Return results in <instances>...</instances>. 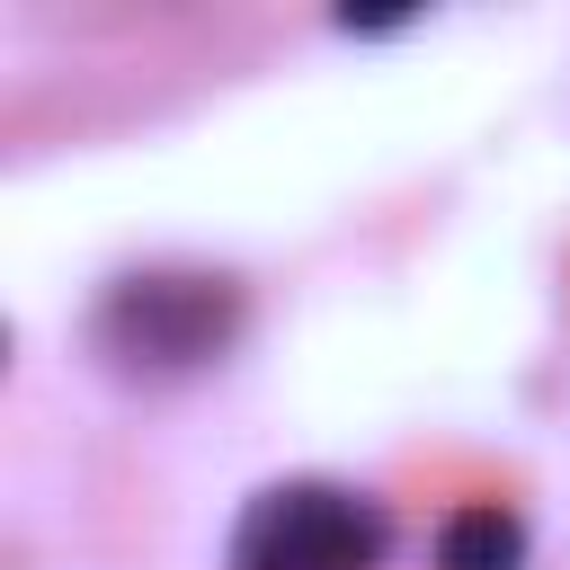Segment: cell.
Listing matches in <instances>:
<instances>
[{"label": "cell", "instance_id": "obj_3", "mask_svg": "<svg viewBox=\"0 0 570 570\" xmlns=\"http://www.w3.org/2000/svg\"><path fill=\"white\" fill-rule=\"evenodd\" d=\"M436 570H525V517L499 499H472L436 525Z\"/></svg>", "mask_w": 570, "mask_h": 570}, {"label": "cell", "instance_id": "obj_2", "mask_svg": "<svg viewBox=\"0 0 570 570\" xmlns=\"http://www.w3.org/2000/svg\"><path fill=\"white\" fill-rule=\"evenodd\" d=\"M223 561L232 570H383L392 561V508L356 481L294 472V481L249 490Z\"/></svg>", "mask_w": 570, "mask_h": 570}, {"label": "cell", "instance_id": "obj_1", "mask_svg": "<svg viewBox=\"0 0 570 570\" xmlns=\"http://www.w3.org/2000/svg\"><path fill=\"white\" fill-rule=\"evenodd\" d=\"M240 321L249 294L223 267H125L89 303V347L116 383H187L232 356Z\"/></svg>", "mask_w": 570, "mask_h": 570}]
</instances>
